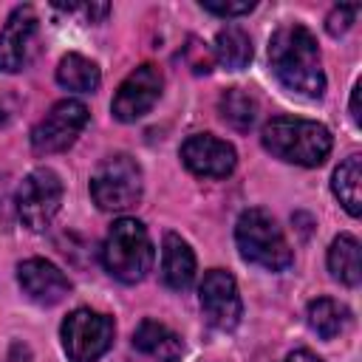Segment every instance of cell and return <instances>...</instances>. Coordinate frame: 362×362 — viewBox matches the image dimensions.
Listing matches in <instances>:
<instances>
[{
	"label": "cell",
	"instance_id": "6da1fadb",
	"mask_svg": "<svg viewBox=\"0 0 362 362\" xmlns=\"http://www.w3.org/2000/svg\"><path fill=\"white\" fill-rule=\"evenodd\" d=\"M269 65L274 79L288 93L305 96V99H320L325 93V71H322L320 48L314 34L305 25L288 23L272 34Z\"/></svg>",
	"mask_w": 362,
	"mask_h": 362
},
{
	"label": "cell",
	"instance_id": "7a4b0ae2",
	"mask_svg": "<svg viewBox=\"0 0 362 362\" xmlns=\"http://www.w3.org/2000/svg\"><path fill=\"white\" fill-rule=\"evenodd\" d=\"M260 141L274 158L297 167H320L334 147L331 130L325 124L294 116H274L266 122Z\"/></svg>",
	"mask_w": 362,
	"mask_h": 362
},
{
	"label": "cell",
	"instance_id": "3957f363",
	"mask_svg": "<svg viewBox=\"0 0 362 362\" xmlns=\"http://www.w3.org/2000/svg\"><path fill=\"white\" fill-rule=\"evenodd\" d=\"M153 260L156 249L147 226L136 218H119L102 243L105 269L122 283H141L153 269Z\"/></svg>",
	"mask_w": 362,
	"mask_h": 362
},
{
	"label": "cell",
	"instance_id": "277c9868",
	"mask_svg": "<svg viewBox=\"0 0 362 362\" xmlns=\"http://www.w3.org/2000/svg\"><path fill=\"white\" fill-rule=\"evenodd\" d=\"M235 243L246 263L266 272H283L291 266L294 255L280 229V223L266 209H246L235 223Z\"/></svg>",
	"mask_w": 362,
	"mask_h": 362
},
{
	"label": "cell",
	"instance_id": "5b68a950",
	"mask_svg": "<svg viewBox=\"0 0 362 362\" xmlns=\"http://www.w3.org/2000/svg\"><path fill=\"white\" fill-rule=\"evenodd\" d=\"M144 189L141 167L133 156L116 153L99 161L90 175V198L102 212H124L139 204Z\"/></svg>",
	"mask_w": 362,
	"mask_h": 362
},
{
	"label": "cell",
	"instance_id": "8992f818",
	"mask_svg": "<svg viewBox=\"0 0 362 362\" xmlns=\"http://www.w3.org/2000/svg\"><path fill=\"white\" fill-rule=\"evenodd\" d=\"M113 334H116L113 317L93 308L71 311L59 328L62 351L71 362H99L110 351Z\"/></svg>",
	"mask_w": 362,
	"mask_h": 362
},
{
	"label": "cell",
	"instance_id": "52a82bcc",
	"mask_svg": "<svg viewBox=\"0 0 362 362\" xmlns=\"http://www.w3.org/2000/svg\"><path fill=\"white\" fill-rule=\"evenodd\" d=\"M62 195H65L62 178L51 167L31 170L17 189V215L23 226L31 232H42L45 226H51V221L62 206Z\"/></svg>",
	"mask_w": 362,
	"mask_h": 362
},
{
	"label": "cell",
	"instance_id": "ba28073f",
	"mask_svg": "<svg viewBox=\"0 0 362 362\" xmlns=\"http://www.w3.org/2000/svg\"><path fill=\"white\" fill-rule=\"evenodd\" d=\"M88 107L76 99H62L57 102L31 130V147L37 156H51V153H62L68 150L79 133L88 124Z\"/></svg>",
	"mask_w": 362,
	"mask_h": 362
},
{
	"label": "cell",
	"instance_id": "9c48e42d",
	"mask_svg": "<svg viewBox=\"0 0 362 362\" xmlns=\"http://www.w3.org/2000/svg\"><path fill=\"white\" fill-rule=\"evenodd\" d=\"M161 90H164V74L158 71V65L144 62V65L133 68L113 93V102H110L113 119L136 122V119L147 116L153 110V105L161 99Z\"/></svg>",
	"mask_w": 362,
	"mask_h": 362
},
{
	"label": "cell",
	"instance_id": "30bf717a",
	"mask_svg": "<svg viewBox=\"0 0 362 362\" xmlns=\"http://www.w3.org/2000/svg\"><path fill=\"white\" fill-rule=\"evenodd\" d=\"M201 308L204 317L221 328V331H232L240 317H243V303L238 294V283L229 272L223 269H209L201 280Z\"/></svg>",
	"mask_w": 362,
	"mask_h": 362
},
{
	"label": "cell",
	"instance_id": "8fae6325",
	"mask_svg": "<svg viewBox=\"0 0 362 362\" xmlns=\"http://www.w3.org/2000/svg\"><path fill=\"white\" fill-rule=\"evenodd\" d=\"M181 161L201 178H226L238 164V153L229 141L212 133H195L181 144Z\"/></svg>",
	"mask_w": 362,
	"mask_h": 362
},
{
	"label": "cell",
	"instance_id": "7c38bea8",
	"mask_svg": "<svg viewBox=\"0 0 362 362\" xmlns=\"http://www.w3.org/2000/svg\"><path fill=\"white\" fill-rule=\"evenodd\" d=\"M37 28H40V20L31 6H17L8 14V20L0 31V71L3 74H17L25 68V62L34 51Z\"/></svg>",
	"mask_w": 362,
	"mask_h": 362
},
{
	"label": "cell",
	"instance_id": "4fadbf2b",
	"mask_svg": "<svg viewBox=\"0 0 362 362\" xmlns=\"http://www.w3.org/2000/svg\"><path fill=\"white\" fill-rule=\"evenodd\" d=\"M17 283L23 294L37 305H57L68 297L71 280L59 266L45 257H28L17 266Z\"/></svg>",
	"mask_w": 362,
	"mask_h": 362
},
{
	"label": "cell",
	"instance_id": "5bb4252c",
	"mask_svg": "<svg viewBox=\"0 0 362 362\" xmlns=\"http://www.w3.org/2000/svg\"><path fill=\"white\" fill-rule=\"evenodd\" d=\"M161 280L173 291H187L192 286V280H195V252L175 232H167L164 235V246H161Z\"/></svg>",
	"mask_w": 362,
	"mask_h": 362
},
{
	"label": "cell",
	"instance_id": "9a60e30c",
	"mask_svg": "<svg viewBox=\"0 0 362 362\" xmlns=\"http://www.w3.org/2000/svg\"><path fill=\"white\" fill-rule=\"evenodd\" d=\"M133 348L141 351L144 356H150L153 362H178L184 354V342L181 337L167 328L164 322L156 320H141L136 334H133Z\"/></svg>",
	"mask_w": 362,
	"mask_h": 362
},
{
	"label": "cell",
	"instance_id": "2e32d148",
	"mask_svg": "<svg viewBox=\"0 0 362 362\" xmlns=\"http://www.w3.org/2000/svg\"><path fill=\"white\" fill-rule=\"evenodd\" d=\"M328 272L334 280H339L342 286H359L362 280V249L359 240L348 232L337 235L328 246Z\"/></svg>",
	"mask_w": 362,
	"mask_h": 362
},
{
	"label": "cell",
	"instance_id": "e0dca14e",
	"mask_svg": "<svg viewBox=\"0 0 362 362\" xmlns=\"http://www.w3.org/2000/svg\"><path fill=\"white\" fill-rule=\"evenodd\" d=\"M362 156H348L331 175V189L337 195V201L345 206L348 215H359L362 212Z\"/></svg>",
	"mask_w": 362,
	"mask_h": 362
},
{
	"label": "cell",
	"instance_id": "ac0fdd59",
	"mask_svg": "<svg viewBox=\"0 0 362 362\" xmlns=\"http://www.w3.org/2000/svg\"><path fill=\"white\" fill-rule=\"evenodd\" d=\"M305 320H308L311 331H314L320 339H337V337L348 328L351 311H348L342 303L331 300V297H317V300L308 303Z\"/></svg>",
	"mask_w": 362,
	"mask_h": 362
},
{
	"label": "cell",
	"instance_id": "d6986e66",
	"mask_svg": "<svg viewBox=\"0 0 362 362\" xmlns=\"http://www.w3.org/2000/svg\"><path fill=\"white\" fill-rule=\"evenodd\" d=\"M57 82L65 90H76V93H93L102 82V71L93 59L82 57V54H65L57 65Z\"/></svg>",
	"mask_w": 362,
	"mask_h": 362
},
{
	"label": "cell",
	"instance_id": "ffe728a7",
	"mask_svg": "<svg viewBox=\"0 0 362 362\" xmlns=\"http://www.w3.org/2000/svg\"><path fill=\"white\" fill-rule=\"evenodd\" d=\"M215 59L226 71H243L252 62V40L240 25H226L215 37Z\"/></svg>",
	"mask_w": 362,
	"mask_h": 362
},
{
	"label": "cell",
	"instance_id": "44dd1931",
	"mask_svg": "<svg viewBox=\"0 0 362 362\" xmlns=\"http://www.w3.org/2000/svg\"><path fill=\"white\" fill-rule=\"evenodd\" d=\"M218 113L229 127H235L238 133H246L257 119V102L243 88H229L218 99Z\"/></svg>",
	"mask_w": 362,
	"mask_h": 362
},
{
	"label": "cell",
	"instance_id": "7402d4cb",
	"mask_svg": "<svg viewBox=\"0 0 362 362\" xmlns=\"http://www.w3.org/2000/svg\"><path fill=\"white\" fill-rule=\"evenodd\" d=\"M356 14H359V6H334L331 14L325 17V28H328V34H331V37L345 34V31L351 28V23L356 20Z\"/></svg>",
	"mask_w": 362,
	"mask_h": 362
},
{
	"label": "cell",
	"instance_id": "603a6c76",
	"mask_svg": "<svg viewBox=\"0 0 362 362\" xmlns=\"http://www.w3.org/2000/svg\"><path fill=\"white\" fill-rule=\"evenodd\" d=\"M201 8L218 14V17H240L255 8V0H240V3H226V0H201Z\"/></svg>",
	"mask_w": 362,
	"mask_h": 362
},
{
	"label": "cell",
	"instance_id": "cb8c5ba5",
	"mask_svg": "<svg viewBox=\"0 0 362 362\" xmlns=\"http://www.w3.org/2000/svg\"><path fill=\"white\" fill-rule=\"evenodd\" d=\"M283 362H322L317 354H311V351H305V348H300V351H291Z\"/></svg>",
	"mask_w": 362,
	"mask_h": 362
},
{
	"label": "cell",
	"instance_id": "d4e9b609",
	"mask_svg": "<svg viewBox=\"0 0 362 362\" xmlns=\"http://www.w3.org/2000/svg\"><path fill=\"white\" fill-rule=\"evenodd\" d=\"M351 119H354V124L362 122V113H359V82H356L354 90H351Z\"/></svg>",
	"mask_w": 362,
	"mask_h": 362
}]
</instances>
